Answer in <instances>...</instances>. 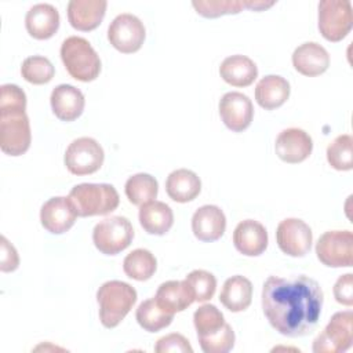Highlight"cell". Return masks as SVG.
<instances>
[{
  "label": "cell",
  "mask_w": 353,
  "mask_h": 353,
  "mask_svg": "<svg viewBox=\"0 0 353 353\" xmlns=\"http://www.w3.org/2000/svg\"><path fill=\"white\" fill-rule=\"evenodd\" d=\"M194 328L197 331V338H208L219 332L226 321L222 312L215 305H201L193 314Z\"/></svg>",
  "instance_id": "4dcf8cb0"
},
{
  "label": "cell",
  "mask_w": 353,
  "mask_h": 353,
  "mask_svg": "<svg viewBox=\"0 0 353 353\" xmlns=\"http://www.w3.org/2000/svg\"><path fill=\"white\" fill-rule=\"evenodd\" d=\"M201 181L196 172L179 168L172 171L165 181V192L176 203H188L199 196Z\"/></svg>",
  "instance_id": "484cf974"
},
{
  "label": "cell",
  "mask_w": 353,
  "mask_h": 353,
  "mask_svg": "<svg viewBox=\"0 0 353 353\" xmlns=\"http://www.w3.org/2000/svg\"><path fill=\"white\" fill-rule=\"evenodd\" d=\"M97 302L99 305V320L102 325L114 328L137 302V291L128 283L110 280L98 288Z\"/></svg>",
  "instance_id": "3957f363"
},
{
  "label": "cell",
  "mask_w": 353,
  "mask_h": 353,
  "mask_svg": "<svg viewBox=\"0 0 353 353\" xmlns=\"http://www.w3.org/2000/svg\"><path fill=\"white\" fill-rule=\"evenodd\" d=\"M327 160L338 171L353 168V138L349 134L336 137L327 148Z\"/></svg>",
  "instance_id": "1f68e13d"
},
{
  "label": "cell",
  "mask_w": 353,
  "mask_h": 353,
  "mask_svg": "<svg viewBox=\"0 0 353 353\" xmlns=\"http://www.w3.org/2000/svg\"><path fill=\"white\" fill-rule=\"evenodd\" d=\"M138 324L148 332H157L165 327H168L174 319V314L164 312L154 301L146 299L139 303L135 313Z\"/></svg>",
  "instance_id": "f546056e"
},
{
  "label": "cell",
  "mask_w": 353,
  "mask_h": 353,
  "mask_svg": "<svg viewBox=\"0 0 353 353\" xmlns=\"http://www.w3.org/2000/svg\"><path fill=\"white\" fill-rule=\"evenodd\" d=\"M290 97V83L277 74L262 77L255 87V99L266 110L280 108Z\"/></svg>",
  "instance_id": "d4e9b609"
},
{
  "label": "cell",
  "mask_w": 353,
  "mask_h": 353,
  "mask_svg": "<svg viewBox=\"0 0 353 353\" xmlns=\"http://www.w3.org/2000/svg\"><path fill=\"white\" fill-rule=\"evenodd\" d=\"M51 108L54 114L62 121L76 120L84 110V95L83 92L70 84L57 85L50 97Z\"/></svg>",
  "instance_id": "44dd1931"
},
{
  "label": "cell",
  "mask_w": 353,
  "mask_h": 353,
  "mask_svg": "<svg viewBox=\"0 0 353 353\" xmlns=\"http://www.w3.org/2000/svg\"><path fill=\"white\" fill-rule=\"evenodd\" d=\"M252 299V284L251 281L240 274L229 277L222 287L219 294L221 303L230 312H243L251 305Z\"/></svg>",
  "instance_id": "4316f807"
},
{
  "label": "cell",
  "mask_w": 353,
  "mask_h": 353,
  "mask_svg": "<svg viewBox=\"0 0 353 353\" xmlns=\"http://www.w3.org/2000/svg\"><path fill=\"white\" fill-rule=\"evenodd\" d=\"M185 281L192 288L194 301H197V302H205V301L211 299L215 294L216 279L212 273H210L207 270L196 269L185 277Z\"/></svg>",
  "instance_id": "836d02e7"
},
{
  "label": "cell",
  "mask_w": 353,
  "mask_h": 353,
  "mask_svg": "<svg viewBox=\"0 0 353 353\" xmlns=\"http://www.w3.org/2000/svg\"><path fill=\"white\" fill-rule=\"evenodd\" d=\"M324 294L320 284L305 276H270L262 288V309L281 335L298 338L312 334L320 320Z\"/></svg>",
  "instance_id": "6da1fadb"
},
{
  "label": "cell",
  "mask_w": 353,
  "mask_h": 353,
  "mask_svg": "<svg viewBox=\"0 0 353 353\" xmlns=\"http://www.w3.org/2000/svg\"><path fill=\"white\" fill-rule=\"evenodd\" d=\"M55 69L51 61L41 55L28 57L21 66L22 77L32 84H46L54 77Z\"/></svg>",
  "instance_id": "d6a6232c"
},
{
  "label": "cell",
  "mask_w": 353,
  "mask_h": 353,
  "mask_svg": "<svg viewBox=\"0 0 353 353\" xmlns=\"http://www.w3.org/2000/svg\"><path fill=\"white\" fill-rule=\"evenodd\" d=\"M221 77L233 87H247L258 76V68L252 59L245 55H230L219 66Z\"/></svg>",
  "instance_id": "603a6c76"
},
{
  "label": "cell",
  "mask_w": 353,
  "mask_h": 353,
  "mask_svg": "<svg viewBox=\"0 0 353 353\" xmlns=\"http://www.w3.org/2000/svg\"><path fill=\"white\" fill-rule=\"evenodd\" d=\"M154 301L164 312L175 314L190 306L194 302V295L185 280H170L159 285Z\"/></svg>",
  "instance_id": "7402d4cb"
},
{
  "label": "cell",
  "mask_w": 353,
  "mask_h": 353,
  "mask_svg": "<svg viewBox=\"0 0 353 353\" xmlns=\"http://www.w3.org/2000/svg\"><path fill=\"white\" fill-rule=\"evenodd\" d=\"M196 12L205 18H216L226 14H239L244 6L240 0H199L193 1Z\"/></svg>",
  "instance_id": "e575fe53"
},
{
  "label": "cell",
  "mask_w": 353,
  "mask_h": 353,
  "mask_svg": "<svg viewBox=\"0 0 353 353\" xmlns=\"http://www.w3.org/2000/svg\"><path fill=\"white\" fill-rule=\"evenodd\" d=\"M106 6L105 0H70L68 4V19L77 30H92L102 22Z\"/></svg>",
  "instance_id": "d6986e66"
},
{
  "label": "cell",
  "mask_w": 353,
  "mask_h": 353,
  "mask_svg": "<svg viewBox=\"0 0 353 353\" xmlns=\"http://www.w3.org/2000/svg\"><path fill=\"white\" fill-rule=\"evenodd\" d=\"M154 350L157 353H168V352L192 353L193 352L189 341L181 334H168L165 336H161L157 341Z\"/></svg>",
  "instance_id": "8d00e7d4"
},
{
  "label": "cell",
  "mask_w": 353,
  "mask_h": 353,
  "mask_svg": "<svg viewBox=\"0 0 353 353\" xmlns=\"http://www.w3.org/2000/svg\"><path fill=\"white\" fill-rule=\"evenodd\" d=\"M312 149L313 141L310 135L302 128L296 127L283 130L277 135L274 143V150L279 159L290 164H296L306 160L310 156Z\"/></svg>",
  "instance_id": "5bb4252c"
},
{
  "label": "cell",
  "mask_w": 353,
  "mask_h": 353,
  "mask_svg": "<svg viewBox=\"0 0 353 353\" xmlns=\"http://www.w3.org/2000/svg\"><path fill=\"white\" fill-rule=\"evenodd\" d=\"M276 241L284 254L290 256H303L312 247V229L302 219L287 218L277 226Z\"/></svg>",
  "instance_id": "7c38bea8"
},
{
  "label": "cell",
  "mask_w": 353,
  "mask_h": 353,
  "mask_svg": "<svg viewBox=\"0 0 353 353\" xmlns=\"http://www.w3.org/2000/svg\"><path fill=\"white\" fill-rule=\"evenodd\" d=\"M25 26L32 37L37 40L50 39L59 28V12L48 3L34 4L26 12Z\"/></svg>",
  "instance_id": "ffe728a7"
},
{
  "label": "cell",
  "mask_w": 353,
  "mask_h": 353,
  "mask_svg": "<svg viewBox=\"0 0 353 353\" xmlns=\"http://www.w3.org/2000/svg\"><path fill=\"white\" fill-rule=\"evenodd\" d=\"M159 183L150 174L139 172L130 176L125 182L124 192L128 201L134 205H143L156 199Z\"/></svg>",
  "instance_id": "f1b7e54d"
},
{
  "label": "cell",
  "mask_w": 353,
  "mask_h": 353,
  "mask_svg": "<svg viewBox=\"0 0 353 353\" xmlns=\"http://www.w3.org/2000/svg\"><path fill=\"white\" fill-rule=\"evenodd\" d=\"M292 65L303 76H319L328 69L330 55L319 43L307 41L296 47L292 52Z\"/></svg>",
  "instance_id": "ac0fdd59"
},
{
  "label": "cell",
  "mask_w": 353,
  "mask_h": 353,
  "mask_svg": "<svg viewBox=\"0 0 353 353\" xmlns=\"http://www.w3.org/2000/svg\"><path fill=\"white\" fill-rule=\"evenodd\" d=\"M234 331L233 328L226 323L225 327L216 332L215 335H211L208 338L199 339L200 347L205 353H228L234 346Z\"/></svg>",
  "instance_id": "d590c367"
},
{
  "label": "cell",
  "mask_w": 353,
  "mask_h": 353,
  "mask_svg": "<svg viewBox=\"0 0 353 353\" xmlns=\"http://www.w3.org/2000/svg\"><path fill=\"white\" fill-rule=\"evenodd\" d=\"M233 244L240 254L258 256L268 247V232L258 221H241L233 232Z\"/></svg>",
  "instance_id": "e0dca14e"
},
{
  "label": "cell",
  "mask_w": 353,
  "mask_h": 353,
  "mask_svg": "<svg viewBox=\"0 0 353 353\" xmlns=\"http://www.w3.org/2000/svg\"><path fill=\"white\" fill-rule=\"evenodd\" d=\"M225 229L226 216L218 205H203L192 216V230L200 241H215L222 237Z\"/></svg>",
  "instance_id": "2e32d148"
},
{
  "label": "cell",
  "mask_w": 353,
  "mask_h": 353,
  "mask_svg": "<svg viewBox=\"0 0 353 353\" xmlns=\"http://www.w3.org/2000/svg\"><path fill=\"white\" fill-rule=\"evenodd\" d=\"M274 4V1H262V0H243V6L245 8H250V10H254V11H261V10H265V8H269Z\"/></svg>",
  "instance_id": "ab89813d"
},
{
  "label": "cell",
  "mask_w": 353,
  "mask_h": 353,
  "mask_svg": "<svg viewBox=\"0 0 353 353\" xmlns=\"http://www.w3.org/2000/svg\"><path fill=\"white\" fill-rule=\"evenodd\" d=\"M219 116L223 124L233 132H241L250 127L254 117L251 99L239 91L226 92L219 101Z\"/></svg>",
  "instance_id": "4fadbf2b"
},
{
  "label": "cell",
  "mask_w": 353,
  "mask_h": 353,
  "mask_svg": "<svg viewBox=\"0 0 353 353\" xmlns=\"http://www.w3.org/2000/svg\"><path fill=\"white\" fill-rule=\"evenodd\" d=\"M353 25L352 3L347 0H323L319 3V30L328 41H341Z\"/></svg>",
  "instance_id": "52a82bcc"
},
{
  "label": "cell",
  "mask_w": 353,
  "mask_h": 353,
  "mask_svg": "<svg viewBox=\"0 0 353 353\" xmlns=\"http://www.w3.org/2000/svg\"><path fill=\"white\" fill-rule=\"evenodd\" d=\"M70 200L77 216L106 215L114 211L120 203L119 193L109 183H80L72 188Z\"/></svg>",
  "instance_id": "277c9868"
},
{
  "label": "cell",
  "mask_w": 353,
  "mask_h": 353,
  "mask_svg": "<svg viewBox=\"0 0 353 353\" xmlns=\"http://www.w3.org/2000/svg\"><path fill=\"white\" fill-rule=\"evenodd\" d=\"M132 239V225L121 215H113L99 221L92 230V241L105 255H116L121 252L131 244Z\"/></svg>",
  "instance_id": "8992f818"
},
{
  "label": "cell",
  "mask_w": 353,
  "mask_h": 353,
  "mask_svg": "<svg viewBox=\"0 0 353 353\" xmlns=\"http://www.w3.org/2000/svg\"><path fill=\"white\" fill-rule=\"evenodd\" d=\"M61 59L68 73L79 81H92L101 72V59L84 37L70 36L61 46Z\"/></svg>",
  "instance_id": "5b68a950"
},
{
  "label": "cell",
  "mask_w": 353,
  "mask_h": 353,
  "mask_svg": "<svg viewBox=\"0 0 353 353\" xmlns=\"http://www.w3.org/2000/svg\"><path fill=\"white\" fill-rule=\"evenodd\" d=\"M157 268L154 255L145 248H137L131 251L123 261L124 273L137 281L149 280Z\"/></svg>",
  "instance_id": "83f0119b"
},
{
  "label": "cell",
  "mask_w": 353,
  "mask_h": 353,
  "mask_svg": "<svg viewBox=\"0 0 353 353\" xmlns=\"http://www.w3.org/2000/svg\"><path fill=\"white\" fill-rule=\"evenodd\" d=\"M145 34L141 19L128 12L117 15L108 28L109 43L123 54L138 51L145 41Z\"/></svg>",
  "instance_id": "8fae6325"
},
{
  "label": "cell",
  "mask_w": 353,
  "mask_h": 353,
  "mask_svg": "<svg viewBox=\"0 0 353 353\" xmlns=\"http://www.w3.org/2000/svg\"><path fill=\"white\" fill-rule=\"evenodd\" d=\"M334 296L336 302L352 306L353 305V274L346 273L341 276L334 284Z\"/></svg>",
  "instance_id": "74e56055"
},
{
  "label": "cell",
  "mask_w": 353,
  "mask_h": 353,
  "mask_svg": "<svg viewBox=\"0 0 353 353\" xmlns=\"http://www.w3.org/2000/svg\"><path fill=\"white\" fill-rule=\"evenodd\" d=\"M77 214L68 197L55 196L48 199L40 210V221L46 230L52 234L68 232L76 222Z\"/></svg>",
  "instance_id": "9a60e30c"
},
{
  "label": "cell",
  "mask_w": 353,
  "mask_h": 353,
  "mask_svg": "<svg viewBox=\"0 0 353 353\" xmlns=\"http://www.w3.org/2000/svg\"><path fill=\"white\" fill-rule=\"evenodd\" d=\"M353 313L352 310L336 312L313 341L314 353L346 352L353 342Z\"/></svg>",
  "instance_id": "ba28073f"
},
{
  "label": "cell",
  "mask_w": 353,
  "mask_h": 353,
  "mask_svg": "<svg viewBox=\"0 0 353 353\" xmlns=\"http://www.w3.org/2000/svg\"><path fill=\"white\" fill-rule=\"evenodd\" d=\"M319 261L330 268H349L353 262V234L350 230H330L316 244Z\"/></svg>",
  "instance_id": "9c48e42d"
},
{
  "label": "cell",
  "mask_w": 353,
  "mask_h": 353,
  "mask_svg": "<svg viewBox=\"0 0 353 353\" xmlns=\"http://www.w3.org/2000/svg\"><path fill=\"white\" fill-rule=\"evenodd\" d=\"M26 95L17 84L0 87V148L6 154H23L32 141Z\"/></svg>",
  "instance_id": "7a4b0ae2"
},
{
  "label": "cell",
  "mask_w": 353,
  "mask_h": 353,
  "mask_svg": "<svg viewBox=\"0 0 353 353\" xmlns=\"http://www.w3.org/2000/svg\"><path fill=\"white\" fill-rule=\"evenodd\" d=\"M1 256H0V269L1 272H14L19 265V256L15 247L1 236Z\"/></svg>",
  "instance_id": "f35d334b"
},
{
  "label": "cell",
  "mask_w": 353,
  "mask_h": 353,
  "mask_svg": "<svg viewBox=\"0 0 353 353\" xmlns=\"http://www.w3.org/2000/svg\"><path fill=\"white\" fill-rule=\"evenodd\" d=\"M102 146L90 137L74 139L65 152V165L74 175H88L98 171L103 164Z\"/></svg>",
  "instance_id": "30bf717a"
},
{
  "label": "cell",
  "mask_w": 353,
  "mask_h": 353,
  "mask_svg": "<svg viewBox=\"0 0 353 353\" xmlns=\"http://www.w3.org/2000/svg\"><path fill=\"white\" fill-rule=\"evenodd\" d=\"M138 216L143 230L156 236L165 234L174 223V214L170 205L157 200L141 205Z\"/></svg>",
  "instance_id": "cb8c5ba5"
}]
</instances>
